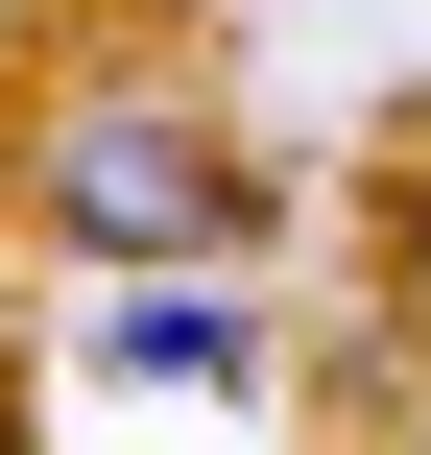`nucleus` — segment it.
Wrapping results in <instances>:
<instances>
[{
	"instance_id": "nucleus-1",
	"label": "nucleus",
	"mask_w": 431,
	"mask_h": 455,
	"mask_svg": "<svg viewBox=\"0 0 431 455\" xmlns=\"http://www.w3.org/2000/svg\"><path fill=\"white\" fill-rule=\"evenodd\" d=\"M24 240L96 264V288H192V264L264 240V168L216 144L192 72H48L24 96Z\"/></svg>"
},
{
	"instance_id": "nucleus-2",
	"label": "nucleus",
	"mask_w": 431,
	"mask_h": 455,
	"mask_svg": "<svg viewBox=\"0 0 431 455\" xmlns=\"http://www.w3.org/2000/svg\"><path fill=\"white\" fill-rule=\"evenodd\" d=\"M72 336H96V360H120V384H264V336H240V312H216V288H96V312H72Z\"/></svg>"
},
{
	"instance_id": "nucleus-3",
	"label": "nucleus",
	"mask_w": 431,
	"mask_h": 455,
	"mask_svg": "<svg viewBox=\"0 0 431 455\" xmlns=\"http://www.w3.org/2000/svg\"><path fill=\"white\" fill-rule=\"evenodd\" d=\"M360 264H384V336L431 360V168H384V216H360Z\"/></svg>"
},
{
	"instance_id": "nucleus-4",
	"label": "nucleus",
	"mask_w": 431,
	"mask_h": 455,
	"mask_svg": "<svg viewBox=\"0 0 431 455\" xmlns=\"http://www.w3.org/2000/svg\"><path fill=\"white\" fill-rule=\"evenodd\" d=\"M0 455H48V408H24V384H0Z\"/></svg>"
},
{
	"instance_id": "nucleus-5",
	"label": "nucleus",
	"mask_w": 431,
	"mask_h": 455,
	"mask_svg": "<svg viewBox=\"0 0 431 455\" xmlns=\"http://www.w3.org/2000/svg\"><path fill=\"white\" fill-rule=\"evenodd\" d=\"M408 455H431V408H408Z\"/></svg>"
}]
</instances>
